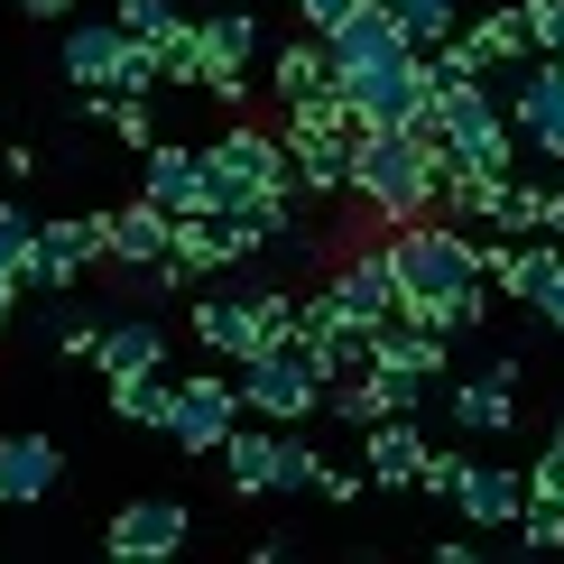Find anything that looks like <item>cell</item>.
I'll return each instance as SVG.
<instances>
[{
	"instance_id": "obj_29",
	"label": "cell",
	"mask_w": 564,
	"mask_h": 564,
	"mask_svg": "<svg viewBox=\"0 0 564 564\" xmlns=\"http://www.w3.org/2000/svg\"><path fill=\"white\" fill-rule=\"evenodd\" d=\"M29 250H37V214L0 204V288H29Z\"/></svg>"
},
{
	"instance_id": "obj_12",
	"label": "cell",
	"mask_w": 564,
	"mask_h": 564,
	"mask_svg": "<svg viewBox=\"0 0 564 564\" xmlns=\"http://www.w3.org/2000/svg\"><path fill=\"white\" fill-rule=\"evenodd\" d=\"M93 260H102V214H65V223H37V250H29V288H46V296H75Z\"/></svg>"
},
{
	"instance_id": "obj_4",
	"label": "cell",
	"mask_w": 564,
	"mask_h": 564,
	"mask_svg": "<svg viewBox=\"0 0 564 564\" xmlns=\"http://www.w3.org/2000/svg\"><path fill=\"white\" fill-rule=\"evenodd\" d=\"M435 158L454 176H519V121L500 102V75L435 93Z\"/></svg>"
},
{
	"instance_id": "obj_15",
	"label": "cell",
	"mask_w": 564,
	"mask_h": 564,
	"mask_svg": "<svg viewBox=\"0 0 564 564\" xmlns=\"http://www.w3.org/2000/svg\"><path fill=\"white\" fill-rule=\"evenodd\" d=\"M454 509H463L481 536H509V528H519V509H528V473H519V463H473V454H463Z\"/></svg>"
},
{
	"instance_id": "obj_24",
	"label": "cell",
	"mask_w": 564,
	"mask_h": 564,
	"mask_svg": "<svg viewBox=\"0 0 564 564\" xmlns=\"http://www.w3.org/2000/svg\"><path fill=\"white\" fill-rule=\"evenodd\" d=\"M214 463L231 473V490H241V500H269V473H278V426H269V416H241V426L214 444Z\"/></svg>"
},
{
	"instance_id": "obj_20",
	"label": "cell",
	"mask_w": 564,
	"mask_h": 564,
	"mask_svg": "<svg viewBox=\"0 0 564 564\" xmlns=\"http://www.w3.org/2000/svg\"><path fill=\"white\" fill-rule=\"evenodd\" d=\"M416 463H426V426H416V416H380V426H361L370 490H416Z\"/></svg>"
},
{
	"instance_id": "obj_35",
	"label": "cell",
	"mask_w": 564,
	"mask_h": 564,
	"mask_svg": "<svg viewBox=\"0 0 564 564\" xmlns=\"http://www.w3.org/2000/svg\"><path fill=\"white\" fill-rule=\"evenodd\" d=\"M111 19H121L130 37H158V29H167V19H185V10H176V0H111Z\"/></svg>"
},
{
	"instance_id": "obj_38",
	"label": "cell",
	"mask_w": 564,
	"mask_h": 564,
	"mask_svg": "<svg viewBox=\"0 0 564 564\" xmlns=\"http://www.w3.org/2000/svg\"><path fill=\"white\" fill-rule=\"evenodd\" d=\"M288 10H296V19H305V29H315V37H324V29H343V19H351V10H361V0H288Z\"/></svg>"
},
{
	"instance_id": "obj_39",
	"label": "cell",
	"mask_w": 564,
	"mask_h": 564,
	"mask_svg": "<svg viewBox=\"0 0 564 564\" xmlns=\"http://www.w3.org/2000/svg\"><path fill=\"white\" fill-rule=\"evenodd\" d=\"M528 305H536V324H555V334H564V260L546 269V288H536Z\"/></svg>"
},
{
	"instance_id": "obj_42",
	"label": "cell",
	"mask_w": 564,
	"mask_h": 564,
	"mask_svg": "<svg viewBox=\"0 0 564 564\" xmlns=\"http://www.w3.org/2000/svg\"><path fill=\"white\" fill-rule=\"evenodd\" d=\"M10 315H19V288H0V334H10Z\"/></svg>"
},
{
	"instance_id": "obj_36",
	"label": "cell",
	"mask_w": 564,
	"mask_h": 564,
	"mask_svg": "<svg viewBox=\"0 0 564 564\" xmlns=\"http://www.w3.org/2000/svg\"><path fill=\"white\" fill-rule=\"evenodd\" d=\"M454 473H463V454H435V444H426V463H416V490H426V500H454Z\"/></svg>"
},
{
	"instance_id": "obj_26",
	"label": "cell",
	"mask_w": 564,
	"mask_h": 564,
	"mask_svg": "<svg viewBox=\"0 0 564 564\" xmlns=\"http://www.w3.org/2000/svg\"><path fill=\"white\" fill-rule=\"evenodd\" d=\"M269 84H278V102H315V93H334V56H324V37L315 29L288 37L269 56Z\"/></svg>"
},
{
	"instance_id": "obj_23",
	"label": "cell",
	"mask_w": 564,
	"mask_h": 564,
	"mask_svg": "<svg viewBox=\"0 0 564 564\" xmlns=\"http://www.w3.org/2000/svg\"><path fill=\"white\" fill-rule=\"evenodd\" d=\"M93 361H102V380H158V370H167V334H158L149 315H121V324H102Z\"/></svg>"
},
{
	"instance_id": "obj_14",
	"label": "cell",
	"mask_w": 564,
	"mask_h": 564,
	"mask_svg": "<svg viewBox=\"0 0 564 564\" xmlns=\"http://www.w3.org/2000/svg\"><path fill=\"white\" fill-rule=\"evenodd\" d=\"M509 121H519V149L564 167V56H536L528 75L509 84Z\"/></svg>"
},
{
	"instance_id": "obj_34",
	"label": "cell",
	"mask_w": 564,
	"mask_h": 564,
	"mask_svg": "<svg viewBox=\"0 0 564 564\" xmlns=\"http://www.w3.org/2000/svg\"><path fill=\"white\" fill-rule=\"evenodd\" d=\"M519 19H528L536 56H564V0H519Z\"/></svg>"
},
{
	"instance_id": "obj_18",
	"label": "cell",
	"mask_w": 564,
	"mask_h": 564,
	"mask_svg": "<svg viewBox=\"0 0 564 564\" xmlns=\"http://www.w3.org/2000/svg\"><path fill=\"white\" fill-rule=\"evenodd\" d=\"M195 343L214 351V361H250V351H269V315L260 296H195Z\"/></svg>"
},
{
	"instance_id": "obj_25",
	"label": "cell",
	"mask_w": 564,
	"mask_h": 564,
	"mask_svg": "<svg viewBox=\"0 0 564 564\" xmlns=\"http://www.w3.org/2000/svg\"><path fill=\"white\" fill-rule=\"evenodd\" d=\"M463 56H473L481 65V75H509V65H528L536 56V46H528V19L519 10H490V19H463Z\"/></svg>"
},
{
	"instance_id": "obj_17",
	"label": "cell",
	"mask_w": 564,
	"mask_h": 564,
	"mask_svg": "<svg viewBox=\"0 0 564 564\" xmlns=\"http://www.w3.org/2000/svg\"><path fill=\"white\" fill-rule=\"evenodd\" d=\"M324 288H334V305L351 324H389L398 315V269H389V250L370 241V250H343L334 269H324Z\"/></svg>"
},
{
	"instance_id": "obj_31",
	"label": "cell",
	"mask_w": 564,
	"mask_h": 564,
	"mask_svg": "<svg viewBox=\"0 0 564 564\" xmlns=\"http://www.w3.org/2000/svg\"><path fill=\"white\" fill-rule=\"evenodd\" d=\"M490 231H509V241H519V231H536V185H528V176H500V204H490Z\"/></svg>"
},
{
	"instance_id": "obj_16",
	"label": "cell",
	"mask_w": 564,
	"mask_h": 564,
	"mask_svg": "<svg viewBox=\"0 0 564 564\" xmlns=\"http://www.w3.org/2000/svg\"><path fill=\"white\" fill-rule=\"evenodd\" d=\"M139 195L167 204V214H204V204H214V167H204V149L149 139V149H139Z\"/></svg>"
},
{
	"instance_id": "obj_2",
	"label": "cell",
	"mask_w": 564,
	"mask_h": 564,
	"mask_svg": "<svg viewBox=\"0 0 564 564\" xmlns=\"http://www.w3.org/2000/svg\"><path fill=\"white\" fill-rule=\"evenodd\" d=\"M389 269H398V305L408 315L444 324V334H473L481 305H490V278L473 260V231H463L454 214H416V223H389L380 231Z\"/></svg>"
},
{
	"instance_id": "obj_5",
	"label": "cell",
	"mask_w": 564,
	"mask_h": 564,
	"mask_svg": "<svg viewBox=\"0 0 564 564\" xmlns=\"http://www.w3.org/2000/svg\"><path fill=\"white\" fill-rule=\"evenodd\" d=\"M278 139H288L305 195H351V139H361V121H351L343 93H315V102H278Z\"/></svg>"
},
{
	"instance_id": "obj_32",
	"label": "cell",
	"mask_w": 564,
	"mask_h": 564,
	"mask_svg": "<svg viewBox=\"0 0 564 564\" xmlns=\"http://www.w3.org/2000/svg\"><path fill=\"white\" fill-rule=\"evenodd\" d=\"M315 473H324V454L305 435H278V473H269V490H315Z\"/></svg>"
},
{
	"instance_id": "obj_21",
	"label": "cell",
	"mask_w": 564,
	"mask_h": 564,
	"mask_svg": "<svg viewBox=\"0 0 564 564\" xmlns=\"http://www.w3.org/2000/svg\"><path fill=\"white\" fill-rule=\"evenodd\" d=\"M454 426L463 435H509L519 426V361H490L454 389Z\"/></svg>"
},
{
	"instance_id": "obj_19",
	"label": "cell",
	"mask_w": 564,
	"mask_h": 564,
	"mask_svg": "<svg viewBox=\"0 0 564 564\" xmlns=\"http://www.w3.org/2000/svg\"><path fill=\"white\" fill-rule=\"evenodd\" d=\"M167 241H176V214L149 204V195H130L121 214H102V260H121V269H158Z\"/></svg>"
},
{
	"instance_id": "obj_11",
	"label": "cell",
	"mask_w": 564,
	"mask_h": 564,
	"mask_svg": "<svg viewBox=\"0 0 564 564\" xmlns=\"http://www.w3.org/2000/svg\"><path fill=\"white\" fill-rule=\"evenodd\" d=\"M167 260H176L185 278H214V269H241V260H260V241H250V223H241V214L204 204V214H176V241H167Z\"/></svg>"
},
{
	"instance_id": "obj_40",
	"label": "cell",
	"mask_w": 564,
	"mask_h": 564,
	"mask_svg": "<svg viewBox=\"0 0 564 564\" xmlns=\"http://www.w3.org/2000/svg\"><path fill=\"white\" fill-rule=\"evenodd\" d=\"M536 231H555V241H564V195H536Z\"/></svg>"
},
{
	"instance_id": "obj_13",
	"label": "cell",
	"mask_w": 564,
	"mask_h": 564,
	"mask_svg": "<svg viewBox=\"0 0 564 564\" xmlns=\"http://www.w3.org/2000/svg\"><path fill=\"white\" fill-rule=\"evenodd\" d=\"M185 536H195L185 500H121V509H111V528H102V546L121 555V564H167Z\"/></svg>"
},
{
	"instance_id": "obj_7",
	"label": "cell",
	"mask_w": 564,
	"mask_h": 564,
	"mask_svg": "<svg viewBox=\"0 0 564 564\" xmlns=\"http://www.w3.org/2000/svg\"><path fill=\"white\" fill-rule=\"evenodd\" d=\"M231 380H241V408L269 416V426H305V416L324 408V370L305 343H269L250 351V361H231Z\"/></svg>"
},
{
	"instance_id": "obj_27",
	"label": "cell",
	"mask_w": 564,
	"mask_h": 564,
	"mask_svg": "<svg viewBox=\"0 0 564 564\" xmlns=\"http://www.w3.org/2000/svg\"><path fill=\"white\" fill-rule=\"evenodd\" d=\"M389 19L408 29V46H416V56H426V46H444V37L463 29V0H389Z\"/></svg>"
},
{
	"instance_id": "obj_1",
	"label": "cell",
	"mask_w": 564,
	"mask_h": 564,
	"mask_svg": "<svg viewBox=\"0 0 564 564\" xmlns=\"http://www.w3.org/2000/svg\"><path fill=\"white\" fill-rule=\"evenodd\" d=\"M324 56H334V93L351 102V121H370V130H416V121L435 111L426 56H416L408 29L389 19V0H361L343 29H324Z\"/></svg>"
},
{
	"instance_id": "obj_22",
	"label": "cell",
	"mask_w": 564,
	"mask_h": 564,
	"mask_svg": "<svg viewBox=\"0 0 564 564\" xmlns=\"http://www.w3.org/2000/svg\"><path fill=\"white\" fill-rule=\"evenodd\" d=\"M65 481V454L46 435H0V509H37Z\"/></svg>"
},
{
	"instance_id": "obj_8",
	"label": "cell",
	"mask_w": 564,
	"mask_h": 564,
	"mask_svg": "<svg viewBox=\"0 0 564 564\" xmlns=\"http://www.w3.org/2000/svg\"><path fill=\"white\" fill-rule=\"evenodd\" d=\"M204 167H214V204L296 195V158H288V139H278V130H260V121H231L214 149H204Z\"/></svg>"
},
{
	"instance_id": "obj_10",
	"label": "cell",
	"mask_w": 564,
	"mask_h": 564,
	"mask_svg": "<svg viewBox=\"0 0 564 564\" xmlns=\"http://www.w3.org/2000/svg\"><path fill=\"white\" fill-rule=\"evenodd\" d=\"M195 29H204V93H214V102L223 111H241L250 102V65H260V10H250V0H223V10L214 19H195Z\"/></svg>"
},
{
	"instance_id": "obj_6",
	"label": "cell",
	"mask_w": 564,
	"mask_h": 564,
	"mask_svg": "<svg viewBox=\"0 0 564 564\" xmlns=\"http://www.w3.org/2000/svg\"><path fill=\"white\" fill-rule=\"evenodd\" d=\"M65 84L75 93H158V46L130 37L121 19H84V29H65Z\"/></svg>"
},
{
	"instance_id": "obj_9",
	"label": "cell",
	"mask_w": 564,
	"mask_h": 564,
	"mask_svg": "<svg viewBox=\"0 0 564 564\" xmlns=\"http://www.w3.org/2000/svg\"><path fill=\"white\" fill-rule=\"evenodd\" d=\"M241 416L250 408H241V380H231V370H185V380H167V426H158V435H167L176 454L204 463Z\"/></svg>"
},
{
	"instance_id": "obj_30",
	"label": "cell",
	"mask_w": 564,
	"mask_h": 564,
	"mask_svg": "<svg viewBox=\"0 0 564 564\" xmlns=\"http://www.w3.org/2000/svg\"><path fill=\"white\" fill-rule=\"evenodd\" d=\"M111 416L121 426H167V370L158 380H111Z\"/></svg>"
},
{
	"instance_id": "obj_3",
	"label": "cell",
	"mask_w": 564,
	"mask_h": 564,
	"mask_svg": "<svg viewBox=\"0 0 564 564\" xmlns=\"http://www.w3.org/2000/svg\"><path fill=\"white\" fill-rule=\"evenodd\" d=\"M435 185H444V158L416 130H370L361 121V139H351V195L380 214V231L435 214Z\"/></svg>"
},
{
	"instance_id": "obj_37",
	"label": "cell",
	"mask_w": 564,
	"mask_h": 564,
	"mask_svg": "<svg viewBox=\"0 0 564 564\" xmlns=\"http://www.w3.org/2000/svg\"><path fill=\"white\" fill-rule=\"evenodd\" d=\"M315 490H324V500H361V490H370V473H361V463H324V473H315Z\"/></svg>"
},
{
	"instance_id": "obj_41",
	"label": "cell",
	"mask_w": 564,
	"mask_h": 564,
	"mask_svg": "<svg viewBox=\"0 0 564 564\" xmlns=\"http://www.w3.org/2000/svg\"><path fill=\"white\" fill-rule=\"evenodd\" d=\"M19 10H29V19H65V10H75V0H19Z\"/></svg>"
},
{
	"instance_id": "obj_28",
	"label": "cell",
	"mask_w": 564,
	"mask_h": 564,
	"mask_svg": "<svg viewBox=\"0 0 564 564\" xmlns=\"http://www.w3.org/2000/svg\"><path fill=\"white\" fill-rule=\"evenodd\" d=\"M149 46H158V84H195L204 75V29H195V19H167Z\"/></svg>"
},
{
	"instance_id": "obj_33",
	"label": "cell",
	"mask_w": 564,
	"mask_h": 564,
	"mask_svg": "<svg viewBox=\"0 0 564 564\" xmlns=\"http://www.w3.org/2000/svg\"><path fill=\"white\" fill-rule=\"evenodd\" d=\"M509 536H519L528 555H555V546H564V509H555V500H528V509H519V528H509Z\"/></svg>"
}]
</instances>
